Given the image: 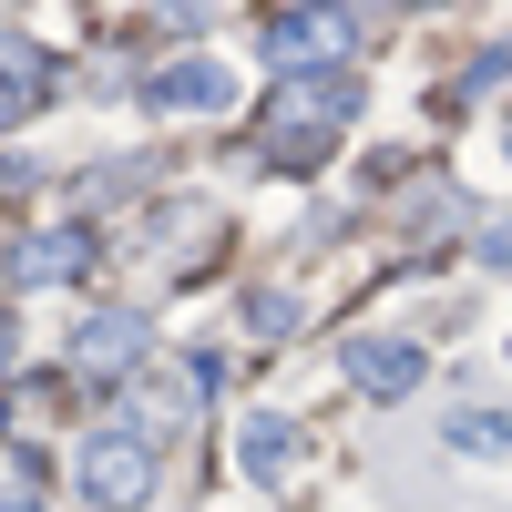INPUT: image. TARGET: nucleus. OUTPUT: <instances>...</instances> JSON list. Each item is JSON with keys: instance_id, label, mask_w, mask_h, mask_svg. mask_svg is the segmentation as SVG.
<instances>
[{"instance_id": "1", "label": "nucleus", "mask_w": 512, "mask_h": 512, "mask_svg": "<svg viewBox=\"0 0 512 512\" xmlns=\"http://www.w3.org/2000/svg\"><path fill=\"white\" fill-rule=\"evenodd\" d=\"M72 482L93 492V502H113V512H123V502H144V492H154V451H144L134 431H103V441H82Z\"/></svg>"}, {"instance_id": "2", "label": "nucleus", "mask_w": 512, "mask_h": 512, "mask_svg": "<svg viewBox=\"0 0 512 512\" xmlns=\"http://www.w3.org/2000/svg\"><path fill=\"white\" fill-rule=\"evenodd\" d=\"M226 93H236L226 62H164V72L144 82V103H154V113H226Z\"/></svg>"}, {"instance_id": "3", "label": "nucleus", "mask_w": 512, "mask_h": 512, "mask_svg": "<svg viewBox=\"0 0 512 512\" xmlns=\"http://www.w3.org/2000/svg\"><path fill=\"white\" fill-rule=\"evenodd\" d=\"M349 379L369 400H400V390H420V349L410 338H349Z\"/></svg>"}, {"instance_id": "4", "label": "nucleus", "mask_w": 512, "mask_h": 512, "mask_svg": "<svg viewBox=\"0 0 512 512\" xmlns=\"http://www.w3.org/2000/svg\"><path fill=\"white\" fill-rule=\"evenodd\" d=\"M123 359H144V318H93L72 338V379H113Z\"/></svg>"}, {"instance_id": "5", "label": "nucleus", "mask_w": 512, "mask_h": 512, "mask_svg": "<svg viewBox=\"0 0 512 512\" xmlns=\"http://www.w3.org/2000/svg\"><path fill=\"white\" fill-rule=\"evenodd\" d=\"M267 52L277 62H328V52H349V21H338V11H287L267 31Z\"/></svg>"}, {"instance_id": "6", "label": "nucleus", "mask_w": 512, "mask_h": 512, "mask_svg": "<svg viewBox=\"0 0 512 512\" xmlns=\"http://www.w3.org/2000/svg\"><path fill=\"white\" fill-rule=\"evenodd\" d=\"M287 461H297V420H246L236 431V472L246 482H287Z\"/></svg>"}, {"instance_id": "7", "label": "nucleus", "mask_w": 512, "mask_h": 512, "mask_svg": "<svg viewBox=\"0 0 512 512\" xmlns=\"http://www.w3.org/2000/svg\"><path fill=\"white\" fill-rule=\"evenodd\" d=\"M11 277H21V287H52V277H82V236H31V246L11 256Z\"/></svg>"}, {"instance_id": "8", "label": "nucleus", "mask_w": 512, "mask_h": 512, "mask_svg": "<svg viewBox=\"0 0 512 512\" xmlns=\"http://www.w3.org/2000/svg\"><path fill=\"white\" fill-rule=\"evenodd\" d=\"M451 451H472V461H512V410H461V420H451Z\"/></svg>"}, {"instance_id": "9", "label": "nucleus", "mask_w": 512, "mask_h": 512, "mask_svg": "<svg viewBox=\"0 0 512 512\" xmlns=\"http://www.w3.org/2000/svg\"><path fill=\"white\" fill-rule=\"evenodd\" d=\"M246 318L277 338V328H297V297H287V287H256V297H246Z\"/></svg>"}, {"instance_id": "10", "label": "nucleus", "mask_w": 512, "mask_h": 512, "mask_svg": "<svg viewBox=\"0 0 512 512\" xmlns=\"http://www.w3.org/2000/svg\"><path fill=\"white\" fill-rule=\"evenodd\" d=\"M472 236H482L492 267H512V216H472Z\"/></svg>"}, {"instance_id": "11", "label": "nucleus", "mask_w": 512, "mask_h": 512, "mask_svg": "<svg viewBox=\"0 0 512 512\" xmlns=\"http://www.w3.org/2000/svg\"><path fill=\"white\" fill-rule=\"evenodd\" d=\"M11 113H21V82H0V123H11Z\"/></svg>"}, {"instance_id": "12", "label": "nucleus", "mask_w": 512, "mask_h": 512, "mask_svg": "<svg viewBox=\"0 0 512 512\" xmlns=\"http://www.w3.org/2000/svg\"><path fill=\"white\" fill-rule=\"evenodd\" d=\"M502 144H512V134H502Z\"/></svg>"}]
</instances>
